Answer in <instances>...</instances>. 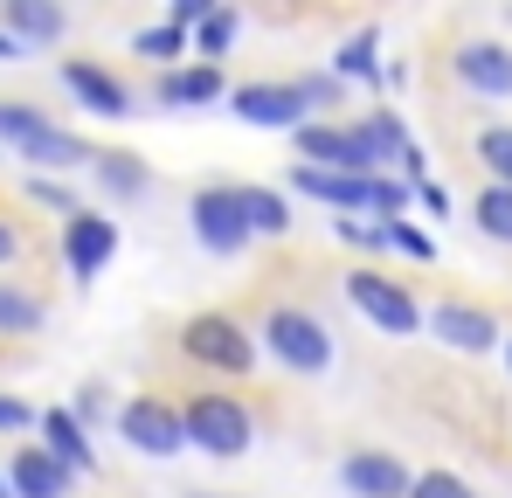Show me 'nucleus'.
Wrapping results in <instances>:
<instances>
[{
  "instance_id": "4c0bfd02",
  "label": "nucleus",
  "mask_w": 512,
  "mask_h": 498,
  "mask_svg": "<svg viewBox=\"0 0 512 498\" xmlns=\"http://www.w3.org/2000/svg\"><path fill=\"white\" fill-rule=\"evenodd\" d=\"M506 374H512V332H506Z\"/></svg>"
},
{
  "instance_id": "1a4fd4ad",
  "label": "nucleus",
  "mask_w": 512,
  "mask_h": 498,
  "mask_svg": "<svg viewBox=\"0 0 512 498\" xmlns=\"http://www.w3.org/2000/svg\"><path fill=\"white\" fill-rule=\"evenodd\" d=\"M229 111L256 125V132H298V125H312L305 111V97H298V83H236L229 90Z\"/></svg>"
},
{
  "instance_id": "2eb2a0df",
  "label": "nucleus",
  "mask_w": 512,
  "mask_h": 498,
  "mask_svg": "<svg viewBox=\"0 0 512 498\" xmlns=\"http://www.w3.org/2000/svg\"><path fill=\"white\" fill-rule=\"evenodd\" d=\"M222 97H229L222 63H180V70H167V77L153 83V104H167V111H208Z\"/></svg>"
},
{
  "instance_id": "ddd939ff",
  "label": "nucleus",
  "mask_w": 512,
  "mask_h": 498,
  "mask_svg": "<svg viewBox=\"0 0 512 498\" xmlns=\"http://www.w3.org/2000/svg\"><path fill=\"white\" fill-rule=\"evenodd\" d=\"M111 256H118V222H111V215L84 208V215H70V222H63V263H70V277H77V284H90Z\"/></svg>"
},
{
  "instance_id": "c85d7f7f",
  "label": "nucleus",
  "mask_w": 512,
  "mask_h": 498,
  "mask_svg": "<svg viewBox=\"0 0 512 498\" xmlns=\"http://www.w3.org/2000/svg\"><path fill=\"white\" fill-rule=\"evenodd\" d=\"M28 194H35L42 208H56L63 222H70V215H84V201H77V187H70V180H49V173H35V180H28Z\"/></svg>"
},
{
  "instance_id": "6ab92c4d",
  "label": "nucleus",
  "mask_w": 512,
  "mask_h": 498,
  "mask_svg": "<svg viewBox=\"0 0 512 498\" xmlns=\"http://www.w3.org/2000/svg\"><path fill=\"white\" fill-rule=\"evenodd\" d=\"M42 450H49L56 464H70L77 478L97 471V450H90V429L77 422V409H42Z\"/></svg>"
},
{
  "instance_id": "7ed1b4c3",
  "label": "nucleus",
  "mask_w": 512,
  "mask_h": 498,
  "mask_svg": "<svg viewBox=\"0 0 512 498\" xmlns=\"http://www.w3.org/2000/svg\"><path fill=\"white\" fill-rule=\"evenodd\" d=\"M0 146L7 153H21L28 166H97V153H90L77 132H63V125H49L35 104H7L0 97Z\"/></svg>"
},
{
  "instance_id": "a878e982",
  "label": "nucleus",
  "mask_w": 512,
  "mask_h": 498,
  "mask_svg": "<svg viewBox=\"0 0 512 498\" xmlns=\"http://www.w3.org/2000/svg\"><path fill=\"white\" fill-rule=\"evenodd\" d=\"M471 222L492 236V243H512V187H478V201H471Z\"/></svg>"
},
{
  "instance_id": "393cba45",
  "label": "nucleus",
  "mask_w": 512,
  "mask_h": 498,
  "mask_svg": "<svg viewBox=\"0 0 512 498\" xmlns=\"http://www.w3.org/2000/svg\"><path fill=\"white\" fill-rule=\"evenodd\" d=\"M236 35H243V14L222 0V7H215V14L194 28V56H201V63H222V56L236 49Z\"/></svg>"
},
{
  "instance_id": "4468645a",
  "label": "nucleus",
  "mask_w": 512,
  "mask_h": 498,
  "mask_svg": "<svg viewBox=\"0 0 512 498\" xmlns=\"http://www.w3.org/2000/svg\"><path fill=\"white\" fill-rule=\"evenodd\" d=\"M63 90L84 104L90 118H132V90L111 77L104 63H90V56H70L63 63Z\"/></svg>"
},
{
  "instance_id": "39448f33",
  "label": "nucleus",
  "mask_w": 512,
  "mask_h": 498,
  "mask_svg": "<svg viewBox=\"0 0 512 498\" xmlns=\"http://www.w3.org/2000/svg\"><path fill=\"white\" fill-rule=\"evenodd\" d=\"M187 443L194 450H208V457H243L256 443V415L243 395H222V388H201L194 402H187Z\"/></svg>"
},
{
  "instance_id": "473e14b6",
  "label": "nucleus",
  "mask_w": 512,
  "mask_h": 498,
  "mask_svg": "<svg viewBox=\"0 0 512 498\" xmlns=\"http://www.w3.org/2000/svg\"><path fill=\"white\" fill-rule=\"evenodd\" d=\"M215 7H222V0H167V21H180V28H201Z\"/></svg>"
},
{
  "instance_id": "0eeeda50",
  "label": "nucleus",
  "mask_w": 512,
  "mask_h": 498,
  "mask_svg": "<svg viewBox=\"0 0 512 498\" xmlns=\"http://www.w3.org/2000/svg\"><path fill=\"white\" fill-rule=\"evenodd\" d=\"M118 436H125L139 457H180V450H194V443H187V409H173L167 395H132V402L118 409Z\"/></svg>"
},
{
  "instance_id": "9b49d317",
  "label": "nucleus",
  "mask_w": 512,
  "mask_h": 498,
  "mask_svg": "<svg viewBox=\"0 0 512 498\" xmlns=\"http://www.w3.org/2000/svg\"><path fill=\"white\" fill-rule=\"evenodd\" d=\"M340 485L353 498H409L416 492V471H409L395 450H346L340 457Z\"/></svg>"
},
{
  "instance_id": "bb28decb",
  "label": "nucleus",
  "mask_w": 512,
  "mask_h": 498,
  "mask_svg": "<svg viewBox=\"0 0 512 498\" xmlns=\"http://www.w3.org/2000/svg\"><path fill=\"white\" fill-rule=\"evenodd\" d=\"M42 319H49V312H42V298H35V291L0 284V332H14V339H21V332H42Z\"/></svg>"
},
{
  "instance_id": "e433bc0d",
  "label": "nucleus",
  "mask_w": 512,
  "mask_h": 498,
  "mask_svg": "<svg viewBox=\"0 0 512 498\" xmlns=\"http://www.w3.org/2000/svg\"><path fill=\"white\" fill-rule=\"evenodd\" d=\"M21 56H28V42H21V35H7V28H0V63H21Z\"/></svg>"
},
{
  "instance_id": "412c9836",
  "label": "nucleus",
  "mask_w": 512,
  "mask_h": 498,
  "mask_svg": "<svg viewBox=\"0 0 512 498\" xmlns=\"http://www.w3.org/2000/svg\"><path fill=\"white\" fill-rule=\"evenodd\" d=\"M353 132H360V146L374 153L381 173H388V166H402V153L416 146V139H409V125H402L395 111H360V118H353Z\"/></svg>"
},
{
  "instance_id": "dca6fc26",
  "label": "nucleus",
  "mask_w": 512,
  "mask_h": 498,
  "mask_svg": "<svg viewBox=\"0 0 512 498\" xmlns=\"http://www.w3.org/2000/svg\"><path fill=\"white\" fill-rule=\"evenodd\" d=\"M7 485H14V498H70L77 471H70V464H56L42 443H21V450L7 457Z\"/></svg>"
},
{
  "instance_id": "b1692460",
  "label": "nucleus",
  "mask_w": 512,
  "mask_h": 498,
  "mask_svg": "<svg viewBox=\"0 0 512 498\" xmlns=\"http://www.w3.org/2000/svg\"><path fill=\"white\" fill-rule=\"evenodd\" d=\"M374 256H409V263H436V236H423L409 215L402 222H374Z\"/></svg>"
},
{
  "instance_id": "c9c22d12",
  "label": "nucleus",
  "mask_w": 512,
  "mask_h": 498,
  "mask_svg": "<svg viewBox=\"0 0 512 498\" xmlns=\"http://www.w3.org/2000/svg\"><path fill=\"white\" fill-rule=\"evenodd\" d=\"M14 256H21V229L0 215V263H14Z\"/></svg>"
},
{
  "instance_id": "5701e85b",
  "label": "nucleus",
  "mask_w": 512,
  "mask_h": 498,
  "mask_svg": "<svg viewBox=\"0 0 512 498\" xmlns=\"http://www.w3.org/2000/svg\"><path fill=\"white\" fill-rule=\"evenodd\" d=\"M90 173H97V187H104V194H118V201H139V194L153 187V173H146L139 153H97Z\"/></svg>"
},
{
  "instance_id": "f03ea898",
  "label": "nucleus",
  "mask_w": 512,
  "mask_h": 498,
  "mask_svg": "<svg viewBox=\"0 0 512 498\" xmlns=\"http://www.w3.org/2000/svg\"><path fill=\"white\" fill-rule=\"evenodd\" d=\"M346 305H353L374 332H388V339H416V332H429V312L416 305V291H409L402 277L374 270V263H353V270H346Z\"/></svg>"
},
{
  "instance_id": "f704fd0d",
  "label": "nucleus",
  "mask_w": 512,
  "mask_h": 498,
  "mask_svg": "<svg viewBox=\"0 0 512 498\" xmlns=\"http://www.w3.org/2000/svg\"><path fill=\"white\" fill-rule=\"evenodd\" d=\"M416 201H423L429 215H450V187H436V180H423V187H416Z\"/></svg>"
},
{
  "instance_id": "4be33fe9",
  "label": "nucleus",
  "mask_w": 512,
  "mask_h": 498,
  "mask_svg": "<svg viewBox=\"0 0 512 498\" xmlns=\"http://www.w3.org/2000/svg\"><path fill=\"white\" fill-rule=\"evenodd\" d=\"M132 56L160 63V77H167V70H180V56H194V28H180V21H160V28H139V35H132Z\"/></svg>"
},
{
  "instance_id": "a211bd4d",
  "label": "nucleus",
  "mask_w": 512,
  "mask_h": 498,
  "mask_svg": "<svg viewBox=\"0 0 512 498\" xmlns=\"http://www.w3.org/2000/svg\"><path fill=\"white\" fill-rule=\"evenodd\" d=\"M236 201H243V222H250L256 243H284L291 236V194L284 187H256V180H236Z\"/></svg>"
},
{
  "instance_id": "f8f14e48",
  "label": "nucleus",
  "mask_w": 512,
  "mask_h": 498,
  "mask_svg": "<svg viewBox=\"0 0 512 498\" xmlns=\"http://www.w3.org/2000/svg\"><path fill=\"white\" fill-rule=\"evenodd\" d=\"M450 77L464 83L471 97L506 104L512 97V49L506 42H457V49H450Z\"/></svg>"
},
{
  "instance_id": "20e7f679",
  "label": "nucleus",
  "mask_w": 512,
  "mask_h": 498,
  "mask_svg": "<svg viewBox=\"0 0 512 498\" xmlns=\"http://www.w3.org/2000/svg\"><path fill=\"white\" fill-rule=\"evenodd\" d=\"M180 353H187L194 367H208V374H229V381H243L256 360H263L256 332L243 326V319H229V312H194V319L180 326Z\"/></svg>"
},
{
  "instance_id": "aec40b11",
  "label": "nucleus",
  "mask_w": 512,
  "mask_h": 498,
  "mask_svg": "<svg viewBox=\"0 0 512 498\" xmlns=\"http://www.w3.org/2000/svg\"><path fill=\"white\" fill-rule=\"evenodd\" d=\"M333 77H340V83H367V90L388 83V70H381V28H374V21L353 28L340 49H333Z\"/></svg>"
},
{
  "instance_id": "cd10ccee",
  "label": "nucleus",
  "mask_w": 512,
  "mask_h": 498,
  "mask_svg": "<svg viewBox=\"0 0 512 498\" xmlns=\"http://www.w3.org/2000/svg\"><path fill=\"white\" fill-rule=\"evenodd\" d=\"M478 166L492 173V187H512V125H485L478 132Z\"/></svg>"
},
{
  "instance_id": "9d476101",
  "label": "nucleus",
  "mask_w": 512,
  "mask_h": 498,
  "mask_svg": "<svg viewBox=\"0 0 512 498\" xmlns=\"http://www.w3.org/2000/svg\"><path fill=\"white\" fill-rule=\"evenodd\" d=\"M429 332H436L450 353H492V346L506 339V319H499V312H485V305L443 298V305L429 312Z\"/></svg>"
},
{
  "instance_id": "423d86ee",
  "label": "nucleus",
  "mask_w": 512,
  "mask_h": 498,
  "mask_svg": "<svg viewBox=\"0 0 512 498\" xmlns=\"http://www.w3.org/2000/svg\"><path fill=\"white\" fill-rule=\"evenodd\" d=\"M187 222H194V243L208 249V256H243V249L256 243L250 222H243V201H236V187H222V180L194 187V201H187Z\"/></svg>"
},
{
  "instance_id": "c756f323",
  "label": "nucleus",
  "mask_w": 512,
  "mask_h": 498,
  "mask_svg": "<svg viewBox=\"0 0 512 498\" xmlns=\"http://www.w3.org/2000/svg\"><path fill=\"white\" fill-rule=\"evenodd\" d=\"M409 498H478L464 478H450V471H416V492Z\"/></svg>"
},
{
  "instance_id": "f3484780",
  "label": "nucleus",
  "mask_w": 512,
  "mask_h": 498,
  "mask_svg": "<svg viewBox=\"0 0 512 498\" xmlns=\"http://www.w3.org/2000/svg\"><path fill=\"white\" fill-rule=\"evenodd\" d=\"M0 28L21 35L28 49H49V42H63L70 14H63V0H0Z\"/></svg>"
},
{
  "instance_id": "2f4dec72",
  "label": "nucleus",
  "mask_w": 512,
  "mask_h": 498,
  "mask_svg": "<svg viewBox=\"0 0 512 498\" xmlns=\"http://www.w3.org/2000/svg\"><path fill=\"white\" fill-rule=\"evenodd\" d=\"M21 429H42V415L28 409L21 395H0V436H21Z\"/></svg>"
},
{
  "instance_id": "6e6552de",
  "label": "nucleus",
  "mask_w": 512,
  "mask_h": 498,
  "mask_svg": "<svg viewBox=\"0 0 512 498\" xmlns=\"http://www.w3.org/2000/svg\"><path fill=\"white\" fill-rule=\"evenodd\" d=\"M291 146H298V166H326V173H381L374 153L360 146V132L340 125V118H312V125H298Z\"/></svg>"
},
{
  "instance_id": "7c9ffc66",
  "label": "nucleus",
  "mask_w": 512,
  "mask_h": 498,
  "mask_svg": "<svg viewBox=\"0 0 512 498\" xmlns=\"http://www.w3.org/2000/svg\"><path fill=\"white\" fill-rule=\"evenodd\" d=\"M291 83H298V97H305L312 111H333V104H340V90H346L333 70H326V77H291Z\"/></svg>"
},
{
  "instance_id": "58836bf2",
  "label": "nucleus",
  "mask_w": 512,
  "mask_h": 498,
  "mask_svg": "<svg viewBox=\"0 0 512 498\" xmlns=\"http://www.w3.org/2000/svg\"><path fill=\"white\" fill-rule=\"evenodd\" d=\"M0 498H14V485H7V478H0Z\"/></svg>"
},
{
  "instance_id": "f257e3e1",
  "label": "nucleus",
  "mask_w": 512,
  "mask_h": 498,
  "mask_svg": "<svg viewBox=\"0 0 512 498\" xmlns=\"http://www.w3.org/2000/svg\"><path fill=\"white\" fill-rule=\"evenodd\" d=\"M256 346H263L284 374H305V381L333 367V332H326V319H312L305 305H270L263 326H256Z\"/></svg>"
},
{
  "instance_id": "72a5a7b5",
  "label": "nucleus",
  "mask_w": 512,
  "mask_h": 498,
  "mask_svg": "<svg viewBox=\"0 0 512 498\" xmlns=\"http://www.w3.org/2000/svg\"><path fill=\"white\" fill-rule=\"evenodd\" d=\"M97 415H118L111 402H104V388L90 381V388H77V422H97Z\"/></svg>"
}]
</instances>
